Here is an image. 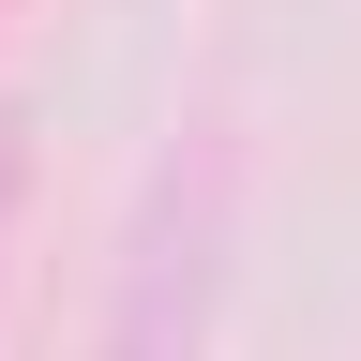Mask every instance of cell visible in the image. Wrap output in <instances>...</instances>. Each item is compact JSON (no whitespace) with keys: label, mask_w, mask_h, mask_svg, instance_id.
I'll list each match as a JSON object with an SVG mask.
<instances>
[{"label":"cell","mask_w":361,"mask_h":361,"mask_svg":"<svg viewBox=\"0 0 361 361\" xmlns=\"http://www.w3.org/2000/svg\"><path fill=\"white\" fill-rule=\"evenodd\" d=\"M226 211H241V151L226 121H196L151 180L121 241V301H106V346L90 361H211V301H226Z\"/></svg>","instance_id":"1"},{"label":"cell","mask_w":361,"mask_h":361,"mask_svg":"<svg viewBox=\"0 0 361 361\" xmlns=\"http://www.w3.org/2000/svg\"><path fill=\"white\" fill-rule=\"evenodd\" d=\"M16 196H30V106L0 90V241H16Z\"/></svg>","instance_id":"2"}]
</instances>
